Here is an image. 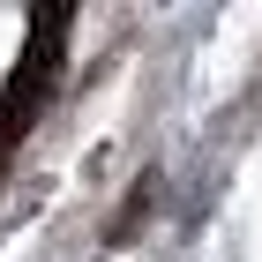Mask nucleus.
<instances>
[{
    "label": "nucleus",
    "mask_w": 262,
    "mask_h": 262,
    "mask_svg": "<svg viewBox=\"0 0 262 262\" xmlns=\"http://www.w3.org/2000/svg\"><path fill=\"white\" fill-rule=\"evenodd\" d=\"M150 202H158V172H142V180L127 187V202H120V217L105 225V240H135L142 225H150Z\"/></svg>",
    "instance_id": "nucleus-1"
}]
</instances>
